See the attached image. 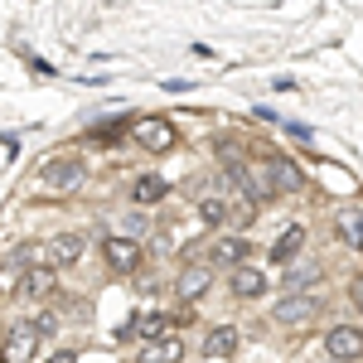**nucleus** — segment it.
Returning <instances> with one entry per match:
<instances>
[{
  "instance_id": "nucleus-1",
  "label": "nucleus",
  "mask_w": 363,
  "mask_h": 363,
  "mask_svg": "<svg viewBox=\"0 0 363 363\" xmlns=\"http://www.w3.org/2000/svg\"><path fill=\"white\" fill-rule=\"evenodd\" d=\"M83 179H87L83 155H54V160H44L39 174H34V184H39L44 194H68V189H78Z\"/></svg>"
},
{
  "instance_id": "nucleus-2",
  "label": "nucleus",
  "mask_w": 363,
  "mask_h": 363,
  "mask_svg": "<svg viewBox=\"0 0 363 363\" xmlns=\"http://www.w3.org/2000/svg\"><path fill=\"white\" fill-rule=\"evenodd\" d=\"M320 310H325L320 296H310V291H291V296H281L277 306H272V320L286 325V330H301V325H315V320H320Z\"/></svg>"
},
{
  "instance_id": "nucleus-3",
  "label": "nucleus",
  "mask_w": 363,
  "mask_h": 363,
  "mask_svg": "<svg viewBox=\"0 0 363 363\" xmlns=\"http://www.w3.org/2000/svg\"><path fill=\"white\" fill-rule=\"evenodd\" d=\"M131 136H136V145H140V150H150V155H165V150L179 145V131L169 126L165 116H140L136 126H131Z\"/></svg>"
},
{
  "instance_id": "nucleus-4",
  "label": "nucleus",
  "mask_w": 363,
  "mask_h": 363,
  "mask_svg": "<svg viewBox=\"0 0 363 363\" xmlns=\"http://www.w3.org/2000/svg\"><path fill=\"white\" fill-rule=\"evenodd\" d=\"M102 257H107V267H112L116 277H131V272H140V257H145V247H140V238L112 233V238L102 242Z\"/></svg>"
},
{
  "instance_id": "nucleus-5",
  "label": "nucleus",
  "mask_w": 363,
  "mask_h": 363,
  "mask_svg": "<svg viewBox=\"0 0 363 363\" xmlns=\"http://www.w3.org/2000/svg\"><path fill=\"white\" fill-rule=\"evenodd\" d=\"M325 354L335 363H363V325H335L325 335Z\"/></svg>"
},
{
  "instance_id": "nucleus-6",
  "label": "nucleus",
  "mask_w": 363,
  "mask_h": 363,
  "mask_svg": "<svg viewBox=\"0 0 363 363\" xmlns=\"http://www.w3.org/2000/svg\"><path fill=\"white\" fill-rule=\"evenodd\" d=\"M267 286H272V277H267L257 262H242V267H233V272H228V291H233L238 301H262V296H267Z\"/></svg>"
},
{
  "instance_id": "nucleus-7",
  "label": "nucleus",
  "mask_w": 363,
  "mask_h": 363,
  "mask_svg": "<svg viewBox=\"0 0 363 363\" xmlns=\"http://www.w3.org/2000/svg\"><path fill=\"white\" fill-rule=\"evenodd\" d=\"M242 262H252V242L242 238V233H223V238L208 247V267L233 272V267H242Z\"/></svg>"
},
{
  "instance_id": "nucleus-8",
  "label": "nucleus",
  "mask_w": 363,
  "mask_h": 363,
  "mask_svg": "<svg viewBox=\"0 0 363 363\" xmlns=\"http://www.w3.org/2000/svg\"><path fill=\"white\" fill-rule=\"evenodd\" d=\"M208 286H213V267H208V262H194V267H184V272L174 277L179 301H189V306H194L199 296H208Z\"/></svg>"
},
{
  "instance_id": "nucleus-9",
  "label": "nucleus",
  "mask_w": 363,
  "mask_h": 363,
  "mask_svg": "<svg viewBox=\"0 0 363 363\" xmlns=\"http://www.w3.org/2000/svg\"><path fill=\"white\" fill-rule=\"evenodd\" d=\"M83 257H87V233H54V242H49V262L54 267H73Z\"/></svg>"
},
{
  "instance_id": "nucleus-10",
  "label": "nucleus",
  "mask_w": 363,
  "mask_h": 363,
  "mask_svg": "<svg viewBox=\"0 0 363 363\" xmlns=\"http://www.w3.org/2000/svg\"><path fill=\"white\" fill-rule=\"evenodd\" d=\"M5 354L10 359H39V330L29 320H15L10 335H5Z\"/></svg>"
},
{
  "instance_id": "nucleus-11",
  "label": "nucleus",
  "mask_w": 363,
  "mask_h": 363,
  "mask_svg": "<svg viewBox=\"0 0 363 363\" xmlns=\"http://www.w3.org/2000/svg\"><path fill=\"white\" fill-rule=\"evenodd\" d=\"M267 169H272V189H277V199H281V194H301L306 174L291 165L286 155H267Z\"/></svg>"
},
{
  "instance_id": "nucleus-12",
  "label": "nucleus",
  "mask_w": 363,
  "mask_h": 363,
  "mask_svg": "<svg viewBox=\"0 0 363 363\" xmlns=\"http://www.w3.org/2000/svg\"><path fill=\"white\" fill-rule=\"evenodd\" d=\"M165 194H169V184L160 174H136V184H131V203L136 208H160Z\"/></svg>"
},
{
  "instance_id": "nucleus-13",
  "label": "nucleus",
  "mask_w": 363,
  "mask_h": 363,
  "mask_svg": "<svg viewBox=\"0 0 363 363\" xmlns=\"http://www.w3.org/2000/svg\"><path fill=\"white\" fill-rule=\"evenodd\" d=\"M20 291H25L29 301H49V296L58 291L54 267H25V277H20Z\"/></svg>"
},
{
  "instance_id": "nucleus-14",
  "label": "nucleus",
  "mask_w": 363,
  "mask_h": 363,
  "mask_svg": "<svg viewBox=\"0 0 363 363\" xmlns=\"http://www.w3.org/2000/svg\"><path fill=\"white\" fill-rule=\"evenodd\" d=\"M194 213H199L203 228H228L233 223V203H228V194H203L194 203Z\"/></svg>"
},
{
  "instance_id": "nucleus-15",
  "label": "nucleus",
  "mask_w": 363,
  "mask_h": 363,
  "mask_svg": "<svg viewBox=\"0 0 363 363\" xmlns=\"http://www.w3.org/2000/svg\"><path fill=\"white\" fill-rule=\"evenodd\" d=\"M203 354H208V359H233V354H238V330H233V325L208 330V335H203Z\"/></svg>"
},
{
  "instance_id": "nucleus-16",
  "label": "nucleus",
  "mask_w": 363,
  "mask_h": 363,
  "mask_svg": "<svg viewBox=\"0 0 363 363\" xmlns=\"http://www.w3.org/2000/svg\"><path fill=\"white\" fill-rule=\"evenodd\" d=\"M169 330H174V320H169L165 310H140V315H136V335L150 339V344H155V339H165Z\"/></svg>"
},
{
  "instance_id": "nucleus-17",
  "label": "nucleus",
  "mask_w": 363,
  "mask_h": 363,
  "mask_svg": "<svg viewBox=\"0 0 363 363\" xmlns=\"http://www.w3.org/2000/svg\"><path fill=\"white\" fill-rule=\"evenodd\" d=\"M301 247H306V228L291 223V228H286V233L277 238V242H272V262H291V257H296Z\"/></svg>"
},
{
  "instance_id": "nucleus-18",
  "label": "nucleus",
  "mask_w": 363,
  "mask_h": 363,
  "mask_svg": "<svg viewBox=\"0 0 363 363\" xmlns=\"http://www.w3.org/2000/svg\"><path fill=\"white\" fill-rule=\"evenodd\" d=\"M335 238L344 247H363V213H339L335 218Z\"/></svg>"
},
{
  "instance_id": "nucleus-19",
  "label": "nucleus",
  "mask_w": 363,
  "mask_h": 363,
  "mask_svg": "<svg viewBox=\"0 0 363 363\" xmlns=\"http://www.w3.org/2000/svg\"><path fill=\"white\" fill-rule=\"evenodd\" d=\"M121 233H126V238H140V233H155V228H150V208H136V203H131V213H121Z\"/></svg>"
},
{
  "instance_id": "nucleus-20",
  "label": "nucleus",
  "mask_w": 363,
  "mask_h": 363,
  "mask_svg": "<svg viewBox=\"0 0 363 363\" xmlns=\"http://www.w3.org/2000/svg\"><path fill=\"white\" fill-rule=\"evenodd\" d=\"M179 359H184V339H179V335L155 339V354H150V363H179Z\"/></svg>"
},
{
  "instance_id": "nucleus-21",
  "label": "nucleus",
  "mask_w": 363,
  "mask_h": 363,
  "mask_svg": "<svg viewBox=\"0 0 363 363\" xmlns=\"http://www.w3.org/2000/svg\"><path fill=\"white\" fill-rule=\"evenodd\" d=\"M20 277H25V267L5 252V262H0V296H10V291H20Z\"/></svg>"
},
{
  "instance_id": "nucleus-22",
  "label": "nucleus",
  "mask_w": 363,
  "mask_h": 363,
  "mask_svg": "<svg viewBox=\"0 0 363 363\" xmlns=\"http://www.w3.org/2000/svg\"><path fill=\"white\" fill-rule=\"evenodd\" d=\"M29 325L39 330V339H54V335H58V310H39Z\"/></svg>"
},
{
  "instance_id": "nucleus-23",
  "label": "nucleus",
  "mask_w": 363,
  "mask_h": 363,
  "mask_svg": "<svg viewBox=\"0 0 363 363\" xmlns=\"http://www.w3.org/2000/svg\"><path fill=\"white\" fill-rule=\"evenodd\" d=\"M306 281H320V267H291L286 272V286H306Z\"/></svg>"
},
{
  "instance_id": "nucleus-24",
  "label": "nucleus",
  "mask_w": 363,
  "mask_h": 363,
  "mask_svg": "<svg viewBox=\"0 0 363 363\" xmlns=\"http://www.w3.org/2000/svg\"><path fill=\"white\" fill-rule=\"evenodd\" d=\"M44 363H78V349H54Z\"/></svg>"
},
{
  "instance_id": "nucleus-25",
  "label": "nucleus",
  "mask_w": 363,
  "mask_h": 363,
  "mask_svg": "<svg viewBox=\"0 0 363 363\" xmlns=\"http://www.w3.org/2000/svg\"><path fill=\"white\" fill-rule=\"evenodd\" d=\"M349 301H354V310H363V277L349 281Z\"/></svg>"
},
{
  "instance_id": "nucleus-26",
  "label": "nucleus",
  "mask_w": 363,
  "mask_h": 363,
  "mask_svg": "<svg viewBox=\"0 0 363 363\" xmlns=\"http://www.w3.org/2000/svg\"><path fill=\"white\" fill-rule=\"evenodd\" d=\"M0 363H15V359H10V354H5V344H0Z\"/></svg>"
},
{
  "instance_id": "nucleus-27",
  "label": "nucleus",
  "mask_w": 363,
  "mask_h": 363,
  "mask_svg": "<svg viewBox=\"0 0 363 363\" xmlns=\"http://www.w3.org/2000/svg\"><path fill=\"white\" fill-rule=\"evenodd\" d=\"M330 363H335V359H330Z\"/></svg>"
},
{
  "instance_id": "nucleus-28",
  "label": "nucleus",
  "mask_w": 363,
  "mask_h": 363,
  "mask_svg": "<svg viewBox=\"0 0 363 363\" xmlns=\"http://www.w3.org/2000/svg\"><path fill=\"white\" fill-rule=\"evenodd\" d=\"M145 363H150V359H145Z\"/></svg>"
}]
</instances>
